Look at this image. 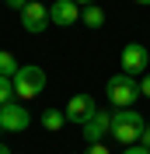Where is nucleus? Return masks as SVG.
<instances>
[{"label": "nucleus", "instance_id": "obj_1", "mask_svg": "<svg viewBox=\"0 0 150 154\" xmlns=\"http://www.w3.org/2000/svg\"><path fill=\"white\" fill-rule=\"evenodd\" d=\"M143 126H147V119L136 109H119V112H112V133L108 137L122 147H133V144H140Z\"/></svg>", "mask_w": 150, "mask_h": 154}, {"label": "nucleus", "instance_id": "obj_2", "mask_svg": "<svg viewBox=\"0 0 150 154\" xmlns=\"http://www.w3.org/2000/svg\"><path fill=\"white\" fill-rule=\"evenodd\" d=\"M49 77L42 67H35V63H25V67L14 74V95L21 98V102H32V98H38L42 91H46Z\"/></svg>", "mask_w": 150, "mask_h": 154}, {"label": "nucleus", "instance_id": "obj_3", "mask_svg": "<svg viewBox=\"0 0 150 154\" xmlns=\"http://www.w3.org/2000/svg\"><path fill=\"white\" fill-rule=\"evenodd\" d=\"M105 91H108V102L115 109H133L136 98H140V81L129 77V74H112L108 84H105Z\"/></svg>", "mask_w": 150, "mask_h": 154}, {"label": "nucleus", "instance_id": "obj_4", "mask_svg": "<svg viewBox=\"0 0 150 154\" xmlns=\"http://www.w3.org/2000/svg\"><path fill=\"white\" fill-rule=\"evenodd\" d=\"M119 63H122V74L143 77V74H147V67H150V53H147V46H140V42H129V46H122Z\"/></svg>", "mask_w": 150, "mask_h": 154}, {"label": "nucleus", "instance_id": "obj_5", "mask_svg": "<svg viewBox=\"0 0 150 154\" xmlns=\"http://www.w3.org/2000/svg\"><path fill=\"white\" fill-rule=\"evenodd\" d=\"M28 123H32V116L21 102H10V105L0 109V133H25Z\"/></svg>", "mask_w": 150, "mask_h": 154}, {"label": "nucleus", "instance_id": "obj_6", "mask_svg": "<svg viewBox=\"0 0 150 154\" xmlns=\"http://www.w3.org/2000/svg\"><path fill=\"white\" fill-rule=\"evenodd\" d=\"M18 18H21V28L32 32V35H42V32L52 25V21H49V7H46V4H38V0H28V7L21 11Z\"/></svg>", "mask_w": 150, "mask_h": 154}, {"label": "nucleus", "instance_id": "obj_7", "mask_svg": "<svg viewBox=\"0 0 150 154\" xmlns=\"http://www.w3.org/2000/svg\"><path fill=\"white\" fill-rule=\"evenodd\" d=\"M80 130H84V140H87V144H101L105 137L112 133V112H94Z\"/></svg>", "mask_w": 150, "mask_h": 154}, {"label": "nucleus", "instance_id": "obj_8", "mask_svg": "<svg viewBox=\"0 0 150 154\" xmlns=\"http://www.w3.org/2000/svg\"><path fill=\"white\" fill-rule=\"evenodd\" d=\"M49 21L56 25V28H70L80 21V7H77L74 0H56L52 7H49Z\"/></svg>", "mask_w": 150, "mask_h": 154}, {"label": "nucleus", "instance_id": "obj_9", "mask_svg": "<svg viewBox=\"0 0 150 154\" xmlns=\"http://www.w3.org/2000/svg\"><path fill=\"white\" fill-rule=\"evenodd\" d=\"M94 112H98V109H94V98L91 95H74L70 102H66V119H70V123H80V126H84Z\"/></svg>", "mask_w": 150, "mask_h": 154}, {"label": "nucleus", "instance_id": "obj_10", "mask_svg": "<svg viewBox=\"0 0 150 154\" xmlns=\"http://www.w3.org/2000/svg\"><path fill=\"white\" fill-rule=\"evenodd\" d=\"M80 21H84L87 28H101L105 25V11L98 4H87V7H80Z\"/></svg>", "mask_w": 150, "mask_h": 154}, {"label": "nucleus", "instance_id": "obj_11", "mask_svg": "<svg viewBox=\"0 0 150 154\" xmlns=\"http://www.w3.org/2000/svg\"><path fill=\"white\" fill-rule=\"evenodd\" d=\"M63 123H66V112H59V109H46V112H42V126H46L49 133L63 130Z\"/></svg>", "mask_w": 150, "mask_h": 154}, {"label": "nucleus", "instance_id": "obj_12", "mask_svg": "<svg viewBox=\"0 0 150 154\" xmlns=\"http://www.w3.org/2000/svg\"><path fill=\"white\" fill-rule=\"evenodd\" d=\"M21 70V63L14 60V53H7V49H0V77H14Z\"/></svg>", "mask_w": 150, "mask_h": 154}, {"label": "nucleus", "instance_id": "obj_13", "mask_svg": "<svg viewBox=\"0 0 150 154\" xmlns=\"http://www.w3.org/2000/svg\"><path fill=\"white\" fill-rule=\"evenodd\" d=\"M14 77H0V109L4 105H10V102H14Z\"/></svg>", "mask_w": 150, "mask_h": 154}, {"label": "nucleus", "instance_id": "obj_14", "mask_svg": "<svg viewBox=\"0 0 150 154\" xmlns=\"http://www.w3.org/2000/svg\"><path fill=\"white\" fill-rule=\"evenodd\" d=\"M140 95H143V98H150V70L140 77Z\"/></svg>", "mask_w": 150, "mask_h": 154}, {"label": "nucleus", "instance_id": "obj_15", "mask_svg": "<svg viewBox=\"0 0 150 154\" xmlns=\"http://www.w3.org/2000/svg\"><path fill=\"white\" fill-rule=\"evenodd\" d=\"M84 154H112V151H108L105 144H87V151H84Z\"/></svg>", "mask_w": 150, "mask_h": 154}, {"label": "nucleus", "instance_id": "obj_16", "mask_svg": "<svg viewBox=\"0 0 150 154\" xmlns=\"http://www.w3.org/2000/svg\"><path fill=\"white\" fill-rule=\"evenodd\" d=\"M4 4H7L10 11H18V14H21V11H25V7H28V0H4Z\"/></svg>", "mask_w": 150, "mask_h": 154}, {"label": "nucleus", "instance_id": "obj_17", "mask_svg": "<svg viewBox=\"0 0 150 154\" xmlns=\"http://www.w3.org/2000/svg\"><path fill=\"white\" fill-rule=\"evenodd\" d=\"M140 147H147V151H150V123L143 126V133H140Z\"/></svg>", "mask_w": 150, "mask_h": 154}, {"label": "nucleus", "instance_id": "obj_18", "mask_svg": "<svg viewBox=\"0 0 150 154\" xmlns=\"http://www.w3.org/2000/svg\"><path fill=\"white\" fill-rule=\"evenodd\" d=\"M122 154H150V151H147V147H140V144H133V147H126Z\"/></svg>", "mask_w": 150, "mask_h": 154}, {"label": "nucleus", "instance_id": "obj_19", "mask_svg": "<svg viewBox=\"0 0 150 154\" xmlns=\"http://www.w3.org/2000/svg\"><path fill=\"white\" fill-rule=\"evenodd\" d=\"M77 7H87V4H98V0H74Z\"/></svg>", "mask_w": 150, "mask_h": 154}, {"label": "nucleus", "instance_id": "obj_20", "mask_svg": "<svg viewBox=\"0 0 150 154\" xmlns=\"http://www.w3.org/2000/svg\"><path fill=\"white\" fill-rule=\"evenodd\" d=\"M0 154H14V151H10V147L4 144V140H0Z\"/></svg>", "mask_w": 150, "mask_h": 154}, {"label": "nucleus", "instance_id": "obj_21", "mask_svg": "<svg viewBox=\"0 0 150 154\" xmlns=\"http://www.w3.org/2000/svg\"><path fill=\"white\" fill-rule=\"evenodd\" d=\"M136 4H150V0H136Z\"/></svg>", "mask_w": 150, "mask_h": 154}]
</instances>
